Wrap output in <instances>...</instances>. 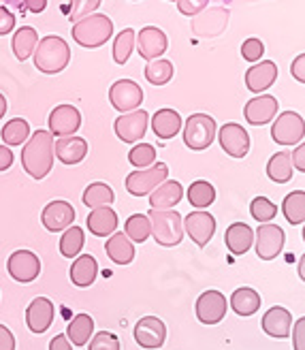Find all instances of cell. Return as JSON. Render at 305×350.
I'll return each instance as SVG.
<instances>
[{
	"label": "cell",
	"mask_w": 305,
	"mask_h": 350,
	"mask_svg": "<svg viewBox=\"0 0 305 350\" xmlns=\"http://www.w3.org/2000/svg\"><path fill=\"white\" fill-rule=\"evenodd\" d=\"M22 167L32 180H43L53 167V135L49 131H37L28 137L22 148Z\"/></svg>",
	"instance_id": "1"
},
{
	"label": "cell",
	"mask_w": 305,
	"mask_h": 350,
	"mask_svg": "<svg viewBox=\"0 0 305 350\" xmlns=\"http://www.w3.org/2000/svg\"><path fill=\"white\" fill-rule=\"evenodd\" d=\"M34 66L45 75H58L70 62V47L58 34H47L34 47Z\"/></svg>",
	"instance_id": "2"
},
{
	"label": "cell",
	"mask_w": 305,
	"mask_h": 350,
	"mask_svg": "<svg viewBox=\"0 0 305 350\" xmlns=\"http://www.w3.org/2000/svg\"><path fill=\"white\" fill-rule=\"evenodd\" d=\"M70 34H73V41L77 45L85 49H96L114 37V22L105 13H92L75 22Z\"/></svg>",
	"instance_id": "3"
},
{
	"label": "cell",
	"mask_w": 305,
	"mask_h": 350,
	"mask_svg": "<svg viewBox=\"0 0 305 350\" xmlns=\"http://www.w3.org/2000/svg\"><path fill=\"white\" fill-rule=\"evenodd\" d=\"M152 235L158 246L175 248L184 239V220L173 209H150Z\"/></svg>",
	"instance_id": "4"
},
{
	"label": "cell",
	"mask_w": 305,
	"mask_h": 350,
	"mask_svg": "<svg viewBox=\"0 0 305 350\" xmlns=\"http://www.w3.org/2000/svg\"><path fill=\"white\" fill-rule=\"evenodd\" d=\"M216 133L218 126L211 116L192 113L184 124V144L194 152L207 150L213 144V139H216Z\"/></svg>",
	"instance_id": "5"
},
{
	"label": "cell",
	"mask_w": 305,
	"mask_h": 350,
	"mask_svg": "<svg viewBox=\"0 0 305 350\" xmlns=\"http://www.w3.org/2000/svg\"><path fill=\"white\" fill-rule=\"evenodd\" d=\"M167 175H169V167L165 163H154L148 169L133 171L127 178V190L133 197H146L163 182H167Z\"/></svg>",
	"instance_id": "6"
},
{
	"label": "cell",
	"mask_w": 305,
	"mask_h": 350,
	"mask_svg": "<svg viewBox=\"0 0 305 350\" xmlns=\"http://www.w3.org/2000/svg\"><path fill=\"white\" fill-rule=\"evenodd\" d=\"M305 137V120L297 111H282L271 126V139L280 146H297Z\"/></svg>",
	"instance_id": "7"
},
{
	"label": "cell",
	"mask_w": 305,
	"mask_h": 350,
	"mask_svg": "<svg viewBox=\"0 0 305 350\" xmlns=\"http://www.w3.org/2000/svg\"><path fill=\"white\" fill-rule=\"evenodd\" d=\"M228 17H230V13L224 7L203 9L199 15L192 17V32L196 37H205V39L220 37L228 26Z\"/></svg>",
	"instance_id": "8"
},
{
	"label": "cell",
	"mask_w": 305,
	"mask_h": 350,
	"mask_svg": "<svg viewBox=\"0 0 305 350\" xmlns=\"http://www.w3.org/2000/svg\"><path fill=\"white\" fill-rule=\"evenodd\" d=\"M109 100L118 111L129 113V111H135L141 107L143 90H141V85L133 79H118L109 88Z\"/></svg>",
	"instance_id": "9"
},
{
	"label": "cell",
	"mask_w": 305,
	"mask_h": 350,
	"mask_svg": "<svg viewBox=\"0 0 305 350\" xmlns=\"http://www.w3.org/2000/svg\"><path fill=\"white\" fill-rule=\"evenodd\" d=\"M7 269H9V275L15 280V282L28 284V282H34V280L39 278L41 260H39L37 254L30 252V250H17V252H13L9 256Z\"/></svg>",
	"instance_id": "10"
},
{
	"label": "cell",
	"mask_w": 305,
	"mask_h": 350,
	"mask_svg": "<svg viewBox=\"0 0 305 350\" xmlns=\"http://www.w3.org/2000/svg\"><path fill=\"white\" fill-rule=\"evenodd\" d=\"M148 122H150V116L148 111L143 109H135V111H129V113H122L118 120H116V135L118 139H122L124 144H137L139 139L146 135L148 131Z\"/></svg>",
	"instance_id": "11"
},
{
	"label": "cell",
	"mask_w": 305,
	"mask_h": 350,
	"mask_svg": "<svg viewBox=\"0 0 305 350\" xmlns=\"http://www.w3.org/2000/svg\"><path fill=\"white\" fill-rule=\"evenodd\" d=\"M254 237H256V254L263 260H274L282 252L284 241H286L282 226L269 224V222L258 226V231H256Z\"/></svg>",
	"instance_id": "12"
},
{
	"label": "cell",
	"mask_w": 305,
	"mask_h": 350,
	"mask_svg": "<svg viewBox=\"0 0 305 350\" xmlns=\"http://www.w3.org/2000/svg\"><path fill=\"white\" fill-rule=\"evenodd\" d=\"M167 34L156 26H146L137 34V54L143 60H158L167 51Z\"/></svg>",
	"instance_id": "13"
},
{
	"label": "cell",
	"mask_w": 305,
	"mask_h": 350,
	"mask_svg": "<svg viewBox=\"0 0 305 350\" xmlns=\"http://www.w3.org/2000/svg\"><path fill=\"white\" fill-rule=\"evenodd\" d=\"M226 317V297L220 291H205L196 299V319L203 325H218Z\"/></svg>",
	"instance_id": "14"
},
{
	"label": "cell",
	"mask_w": 305,
	"mask_h": 350,
	"mask_svg": "<svg viewBox=\"0 0 305 350\" xmlns=\"http://www.w3.org/2000/svg\"><path fill=\"white\" fill-rule=\"evenodd\" d=\"M49 133L56 137H70L75 135L81 126V113L73 105H58L49 113Z\"/></svg>",
	"instance_id": "15"
},
{
	"label": "cell",
	"mask_w": 305,
	"mask_h": 350,
	"mask_svg": "<svg viewBox=\"0 0 305 350\" xmlns=\"http://www.w3.org/2000/svg\"><path fill=\"white\" fill-rule=\"evenodd\" d=\"M218 142L222 150L233 156V159H243L250 152V135L243 126L235 124V122H228L218 131Z\"/></svg>",
	"instance_id": "16"
},
{
	"label": "cell",
	"mask_w": 305,
	"mask_h": 350,
	"mask_svg": "<svg viewBox=\"0 0 305 350\" xmlns=\"http://www.w3.org/2000/svg\"><path fill=\"white\" fill-rule=\"evenodd\" d=\"M184 231L190 235V239L196 243L199 248H205L209 239L216 233V218L209 212H192L184 220Z\"/></svg>",
	"instance_id": "17"
},
{
	"label": "cell",
	"mask_w": 305,
	"mask_h": 350,
	"mask_svg": "<svg viewBox=\"0 0 305 350\" xmlns=\"http://www.w3.org/2000/svg\"><path fill=\"white\" fill-rule=\"evenodd\" d=\"M135 340L141 348L156 350L167 340V327L158 317H146V319H141L135 327Z\"/></svg>",
	"instance_id": "18"
},
{
	"label": "cell",
	"mask_w": 305,
	"mask_h": 350,
	"mask_svg": "<svg viewBox=\"0 0 305 350\" xmlns=\"http://www.w3.org/2000/svg\"><path fill=\"white\" fill-rule=\"evenodd\" d=\"M278 98L271 94H261L252 100L246 103L243 107V116L248 120V124L252 126H263L267 122H271L278 116Z\"/></svg>",
	"instance_id": "19"
},
{
	"label": "cell",
	"mask_w": 305,
	"mask_h": 350,
	"mask_svg": "<svg viewBox=\"0 0 305 350\" xmlns=\"http://www.w3.org/2000/svg\"><path fill=\"white\" fill-rule=\"evenodd\" d=\"M75 220V209L70 203L66 201H51L45 205L43 214H41V222L47 231L51 233H58V231H64L68 229L70 224Z\"/></svg>",
	"instance_id": "20"
},
{
	"label": "cell",
	"mask_w": 305,
	"mask_h": 350,
	"mask_svg": "<svg viewBox=\"0 0 305 350\" xmlns=\"http://www.w3.org/2000/svg\"><path fill=\"white\" fill-rule=\"evenodd\" d=\"M278 64L271 62V60H261L258 64H252L246 71V85H248V90H252L256 94L269 90L276 79H278Z\"/></svg>",
	"instance_id": "21"
},
{
	"label": "cell",
	"mask_w": 305,
	"mask_h": 350,
	"mask_svg": "<svg viewBox=\"0 0 305 350\" xmlns=\"http://www.w3.org/2000/svg\"><path fill=\"white\" fill-rule=\"evenodd\" d=\"M53 323V304L45 297H37L26 310V325L32 334H45Z\"/></svg>",
	"instance_id": "22"
},
{
	"label": "cell",
	"mask_w": 305,
	"mask_h": 350,
	"mask_svg": "<svg viewBox=\"0 0 305 350\" xmlns=\"http://www.w3.org/2000/svg\"><path fill=\"white\" fill-rule=\"evenodd\" d=\"M88 154V144L81 137H60L56 144H53V156L64 163V165H77L85 159Z\"/></svg>",
	"instance_id": "23"
},
{
	"label": "cell",
	"mask_w": 305,
	"mask_h": 350,
	"mask_svg": "<svg viewBox=\"0 0 305 350\" xmlns=\"http://www.w3.org/2000/svg\"><path fill=\"white\" fill-rule=\"evenodd\" d=\"M293 329V317L286 308H271L263 317V331L271 338H289Z\"/></svg>",
	"instance_id": "24"
},
{
	"label": "cell",
	"mask_w": 305,
	"mask_h": 350,
	"mask_svg": "<svg viewBox=\"0 0 305 350\" xmlns=\"http://www.w3.org/2000/svg\"><path fill=\"white\" fill-rule=\"evenodd\" d=\"M85 222H88V229H90V233H92V235L107 237V235H114L116 229H118V214L114 212L109 205L96 207V209L90 212Z\"/></svg>",
	"instance_id": "25"
},
{
	"label": "cell",
	"mask_w": 305,
	"mask_h": 350,
	"mask_svg": "<svg viewBox=\"0 0 305 350\" xmlns=\"http://www.w3.org/2000/svg\"><path fill=\"white\" fill-rule=\"evenodd\" d=\"M98 275V262L92 254H81L70 265V282L79 288L92 286Z\"/></svg>",
	"instance_id": "26"
},
{
	"label": "cell",
	"mask_w": 305,
	"mask_h": 350,
	"mask_svg": "<svg viewBox=\"0 0 305 350\" xmlns=\"http://www.w3.org/2000/svg\"><path fill=\"white\" fill-rule=\"evenodd\" d=\"M152 131L158 139H173L179 131H182V116L175 109H158L152 118Z\"/></svg>",
	"instance_id": "27"
},
{
	"label": "cell",
	"mask_w": 305,
	"mask_h": 350,
	"mask_svg": "<svg viewBox=\"0 0 305 350\" xmlns=\"http://www.w3.org/2000/svg\"><path fill=\"white\" fill-rule=\"evenodd\" d=\"M184 197V188L179 182L169 180L163 182L156 190H152V197H150V205L152 209H171L175 207Z\"/></svg>",
	"instance_id": "28"
},
{
	"label": "cell",
	"mask_w": 305,
	"mask_h": 350,
	"mask_svg": "<svg viewBox=\"0 0 305 350\" xmlns=\"http://www.w3.org/2000/svg\"><path fill=\"white\" fill-rule=\"evenodd\" d=\"M224 241H226V248L233 254H246L250 248H252L254 231L250 229L246 222H235V224H230L226 229Z\"/></svg>",
	"instance_id": "29"
},
{
	"label": "cell",
	"mask_w": 305,
	"mask_h": 350,
	"mask_svg": "<svg viewBox=\"0 0 305 350\" xmlns=\"http://www.w3.org/2000/svg\"><path fill=\"white\" fill-rule=\"evenodd\" d=\"M105 250H107V256H109L116 265H129L135 258V246L124 233H114L107 239Z\"/></svg>",
	"instance_id": "30"
},
{
	"label": "cell",
	"mask_w": 305,
	"mask_h": 350,
	"mask_svg": "<svg viewBox=\"0 0 305 350\" xmlns=\"http://www.w3.org/2000/svg\"><path fill=\"white\" fill-rule=\"evenodd\" d=\"M261 295L254 291V288H237L235 293L230 295V308L235 314H239V317H252V314L258 312L261 308Z\"/></svg>",
	"instance_id": "31"
},
{
	"label": "cell",
	"mask_w": 305,
	"mask_h": 350,
	"mask_svg": "<svg viewBox=\"0 0 305 350\" xmlns=\"http://www.w3.org/2000/svg\"><path fill=\"white\" fill-rule=\"evenodd\" d=\"M37 43H39L37 30L30 28V26L17 28L15 34H13V54H15V58L20 62L28 60L34 54V47H37Z\"/></svg>",
	"instance_id": "32"
},
{
	"label": "cell",
	"mask_w": 305,
	"mask_h": 350,
	"mask_svg": "<svg viewBox=\"0 0 305 350\" xmlns=\"http://www.w3.org/2000/svg\"><path fill=\"white\" fill-rule=\"evenodd\" d=\"M267 175L276 184H286L293 180V161L291 152H278L267 163Z\"/></svg>",
	"instance_id": "33"
},
{
	"label": "cell",
	"mask_w": 305,
	"mask_h": 350,
	"mask_svg": "<svg viewBox=\"0 0 305 350\" xmlns=\"http://www.w3.org/2000/svg\"><path fill=\"white\" fill-rule=\"evenodd\" d=\"M94 334V321L92 317H88V314H79L73 321H70L68 329H66V338L73 342L75 346H85L88 340L92 338Z\"/></svg>",
	"instance_id": "34"
},
{
	"label": "cell",
	"mask_w": 305,
	"mask_h": 350,
	"mask_svg": "<svg viewBox=\"0 0 305 350\" xmlns=\"http://www.w3.org/2000/svg\"><path fill=\"white\" fill-rule=\"evenodd\" d=\"M282 212L291 224H301L305 222V192L303 190H293L284 197Z\"/></svg>",
	"instance_id": "35"
},
{
	"label": "cell",
	"mask_w": 305,
	"mask_h": 350,
	"mask_svg": "<svg viewBox=\"0 0 305 350\" xmlns=\"http://www.w3.org/2000/svg\"><path fill=\"white\" fill-rule=\"evenodd\" d=\"M0 137H3L5 146H22V144H26L28 137H30L28 122L22 120V118L9 120L7 124H5V129L0 131Z\"/></svg>",
	"instance_id": "36"
},
{
	"label": "cell",
	"mask_w": 305,
	"mask_h": 350,
	"mask_svg": "<svg viewBox=\"0 0 305 350\" xmlns=\"http://www.w3.org/2000/svg\"><path fill=\"white\" fill-rule=\"evenodd\" d=\"M114 199H116V195H114L111 186H107V184H103V182H94V184H90V186L83 190V203H85L88 207H92V209L105 207V205H111Z\"/></svg>",
	"instance_id": "37"
},
{
	"label": "cell",
	"mask_w": 305,
	"mask_h": 350,
	"mask_svg": "<svg viewBox=\"0 0 305 350\" xmlns=\"http://www.w3.org/2000/svg\"><path fill=\"white\" fill-rule=\"evenodd\" d=\"M188 201L192 207H209L213 201H216V188H213L207 180H196L190 184L188 188Z\"/></svg>",
	"instance_id": "38"
},
{
	"label": "cell",
	"mask_w": 305,
	"mask_h": 350,
	"mask_svg": "<svg viewBox=\"0 0 305 350\" xmlns=\"http://www.w3.org/2000/svg\"><path fill=\"white\" fill-rule=\"evenodd\" d=\"M173 73H175V68L169 60H163V58H158V60H150L148 66H146V79L152 83V85H165L173 79Z\"/></svg>",
	"instance_id": "39"
},
{
	"label": "cell",
	"mask_w": 305,
	"mask_h": 350,
	"mask_svg": "<svg viewBox=\"0 0 305 350\" xmlns=\"http://www.w3.org/2000/svg\"><path fill=\"white\" fill-rule=\"evenodd\" d=\"M124 229H127V235L129 239L137 241V243H143L150 235H152V222L146 214H133L127 224H124Z\"/></svg>",
	"instance_id": "40"
},
{
	"label": "cell",
	"mask_w": 305,
	"mask_h": 350,
	"mask_svg": "<svg viewBox=\"0 0 305 350\" xmlns=\"http://www.w3.org/2000/svg\"><path fill=\"white\" fill-rule=\"evenodd\" d=\"M83 241H85V237L79 226H68V229H64V235L60 239V254L66 258L79 256V252L83 248Z\"/></svg>",
	"instance_id": "41"
},
{
	"label": "cell",
	"mask_w": 305,
	"mask_h": 350,
	"mask_svg": "<svg viewBox=\"0 0 305 350\" xmlns=\"http://www.w3.org/2000/svg\"><path fill=\"white\" fill-rule=\"evenodd\" d=\"M135 37H137V34H135L133 28H124L116 37V41H114V60L118 64H127L129 62V58L133 54V47H135Z\"/></svg>",
	"instance_id": "42"
},
{
	"label": "cell",
	"mask_w": 305,
	"mask_h": 350,
	"mask_svg": "<svg viewBox=\"0 0 305 350\" xmlns=\"http://www.w3.org/2000/svg\"><path fill=\"white\" fill-rule=\"evenodd\" d=\"M129 163L137 169H148L156 163V148L152 144H139L129 152Z\"/></svg>",
	"instance_id": "43"
},
{
	"label": "cell",
	"mask_w": 305,
	"mask_h": 350,
	"mask_svg": "<svg viewBox=\"0 0 305 350\" xmlns=\"http://www.w3.org/2000/svg\"><path fill=\"white\" fill-rule=\"evenodd\" d=\"M250 214H252V218L258 220L261 224H267L278 216V205L271 203L267 197H256L252 203H250Z\"/></svg>",
	"instance_id": "44"
},
{
	"label": "cell",
	"mask_w": 305,
	"mask_h": 350,
	"mask_svg": "<svg viewBox=\"0 0 305 350\" xmlns=\"http://www.w3.org/2000/svg\"><path fill=\"white\" fill-rule=\"evenodd\" d=\"M101 7V0H68V20L70 24L79 22L81 17L92 15Z\"/></svg>",
	"instance_id": "45"
},
{
	"label": "cell",
	"mask_w": 305,
	"mask_h": 350,
	"mask_svg": "<svg viewBox=\"0 0 305 350\" xmlns=\"http://www.w3.org/2000/svg\"><path fill=\"white\" fill-rule=\"evenodd\" d=\"M88 350H120V340L116 334H109V331H101V334H94L92 342H90Z\"/></svg>",
	"instance_id": "46"
},
{
	"label": "cell",
	"mask_w": 305,
	"mask_h": 350,
	"mask_svg": "<svg viewBox=\"0 0 305 350\" xmlns=\"http://www.w3.org/2000/svg\"><path fill=\"white\" fill-rule=\"evenodd\" d=\"M263 54H265V43L261 39L252 37V39H246L243 41V45H241V56H243V60H248V62H258L263 58Z\"/></svg>",
	"instance_id": "47"
},
{
	"label": "cell",
	"mask_w": 305,
	"mask_h": 350,
	"mask_svg": "<svg viewBox=\"0 0 305 350\" xmlns=\"http://www.w3.org/2000/svg\"><path fill=\"white\" fill-rule=\"evenodd\" d=\"M207 3L209 0H177V9L186 17H194V15H199L203 9H207Z\"/></svg>",
	"instance_id": "48"
},
{
	"label": "cell",
	"mask_w": 305,
	"mask_h": 350,
	"mask_svg": "<svg viewBox=\"0 0 305 350\" xmlns=\"http://www.w3.org/2000/svg\"><path fill=\"white\" fill-rule=\"evenodd\" d=\"M13 28H15V15L7 7H0V37L13 32Z\"/></svg>",
	"instance_id": "49"
},
{
	"label": "cell",
	"mask_w": 305,
	"mask_h": 350,
	"mask_svg": "<svg viewBox=\"0 0 305 350\" xmlns=\"http://www.w3.org/2000/svg\"><path fill=\"white\" fill-rule=\"evenodd\" d=\"M293 348L295 350H305V317H301L295 323V329H293Z\"/></svg>",
	"instance_id": "50"
},
{
	"label": "cell",
	"mask_w": 305,
	"mask_h": 350,
	"mask_svg": "<svg viewBox=\"0 0 305 350\" xmlns=\"http://www.w3.org/2000/svg\"><path fill=\"white\" fill-rule=\"evenodd\" d=\"M291 75H293L297 81L305 83V54H299V56L293 60V64H291Z\"/></svg>",
	"instance_id": "51"
},
{
	"label": "cell",
	"mask_w": 305,
	"mask_h": 350,
	"mask_svg": "<svg viewBox=\"0 0 305 350\" xmlns=\"http://www.w3.org/2000/svg\"><path fill=\"white\" fill-rule=\"evenodd\" d=\"M291 161H293V169L305 173V144L295 148V152L291 154Z\"/></svg>",
	"instance_id": "52"
},
{
	"label": "cell",
	"mask_w": 305,
	"mask_h": 350,
	"mask_svg": "<svg viewBox=\"0 0 305 350\" xmlns=\"http://www.w3.org/2000/svg\"><path fill=\"white\" fill-rule=\"evenodd\" d=\"M0 350H15V338L5 325H0Z\"/></svg>",
	"instance_id": "53"
},
{
	"label": "cell",
	"mask_w": 305,
	"mask_h": 350,
	"mask_svg": "<svg viewBox=\"0 0 305 350\" xmlns=\"http://www.w3.org/2000/svg\"><path fill=\"white\" fill-rule=\"evenodd\" d=\"M13 165V152L9 146H0V171H7Z\"/></svg>",
	"instance_id": "54"
},
{
	"label": "cell",
	"mask_w": 305,
	"mask_h": 350,
	"mask_svg": "<svg viewBox=\"0 0 305 350\" xmlns=\"http://www.w3.org/2000/svg\"><path fill=\"white\" fill-rule=\"evenodd\" d=\"M49 350H73V346L68 344V338L64 334H60L49 342Z\"/></svg>",
	"instance_id": "55"
},
{
	"label": "cell",
	"mask_w": 305,
	"mask_h": 350,
	"mask_svg": "<svg viewBox=\"0 0 305 350\" xmlns=\"http://www.w3.org/2000/svg\"><path fill=\"white\" fill-rule=\"evenodd\" d=\"M24 7L30 13H41L47 7V0H24Z\"/></svg>",
	"instance_id": "56"
},
{
	"label": "cell",
	"mask_w": 305,
	"mask_h": 350,
	"mask_svg": "<svg viewBox=\"0 0 305 350\" xmlns=\"http://www.w3.org/2000/svg\"><path fill=\"white\" fill-rule=\"evenodd\" d=\"M5 113H7V98L3 92H0V120L5 118Z\"/></svg>",
	"instance_id": "57"
},
{
	"label": "cell",
	"mask_w": 305,
	"mask_h": 350,
	"mask_svg": "<svg viewBox=\"0 0 305 350\" xmlns=\"http://www.w3.org/2000/svg\"><path fill=\"white\" fill-rule=\"evenodd\" d=\"M299 278H301L303 282H305V254L299 258Z\"/></svg>",
	"instance_id": "58"
},
{
	"label": "cell",
	"mask_w": 305,
	"mask_h": 350,
	"mask_svg": "<svg viewBox=\"0 0 305 350\" xmlns=\"http://www.w3.org/2000/svg\"><path fill=\"white\" fill-rule=\"evenodd\" d=\"M303 241H305V226H303Z\"/></svg>",
	"instance_id": "59"
}]
</instances>
